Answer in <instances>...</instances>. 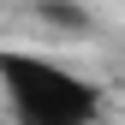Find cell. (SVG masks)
I'll list each match as a JSON object with an SVG mask.
<instances>
[{
    "label": "cell",
    "mask_w": 125,
    "mask_h": 125,
    "mask_svg": "<svg viewBox=\"0 0 125 125\" xmlns=\"http://www.w3.org/2000/svg\"><path fill=\"white\" fill-rule=\"evenodd\" d=\"M0 95L12 125H95L101 89L30 48H0Z\"/></svg>",
    "instance_id": "1"
},
{
    "label": "cell",
    "mask_w": 125,
    "mask_h": 125,
    "mask_svg": "<svg viewBox=\"0 0 125 125\" xmlns=\"http://www.w3.org/2000/svg\"><path fill=\"white\" fill-rule=\"evenodd\" d=\"M36 18H42V24H54V30H72V36L95 30L89 6H77V0H36Z\"/></svg>",
    "instance_id": "2"
}]
</instances>
